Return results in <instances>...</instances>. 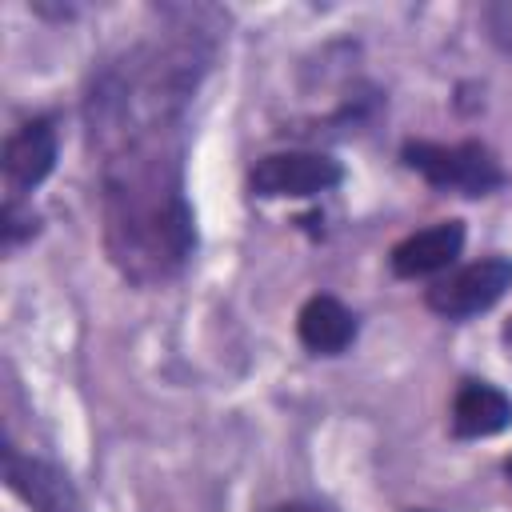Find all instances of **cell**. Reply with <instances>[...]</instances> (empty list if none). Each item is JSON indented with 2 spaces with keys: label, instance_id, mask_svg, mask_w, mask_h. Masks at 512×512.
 <instances>
[{
  "label": "cell",
  "instance_id": "cell-1",
  "mask_svg": "<svg viewBox=\"0 0 512 512\" xmlns=\"http://www.w3.org/2000/svg\"><path fill=\"white\" fill-rule=\"evenodd\" d=\"M208 64L200 36L136 44L108 60L84 96L88 148L100 168L104 244L112 264L156 284L192 256V208L184 200V108Z\"/></svg>",
  "mask_w": 512,
  "mask_h": 512
},
{
  "label": "cell",
  "instance_id": "cell-2",
  "mask_svg": "<svg viewBox=\"0 0 512 512\" xmlns=\"http://www.w3.org/2000/svg\"><path fill=\"white\" fill-rule=\"evenodd\" d=\"M404 164L412 172H420L432 188H444V192H460V196H488L492 188L504 184V172L496 164V156L476 144V140H464V144H428V140H408L404 144Z\"/></svg>",
  "mask_w": 512,
  "mask_h": 512
},
{
  "label": "cell",
  "instance_id": "cell-3",
  "mask_svg": "<svg viewBox=\"0 0 512 512\" xmlns=\"http://www.w3.org/2000/svg\"><path fill=\"white\" fill-rule=\"evenodd\" d=\"M508 288H512V260L508 256H484L476 264H464V268L440 276L428 288V308L436 316L464 320V316L488 312Z\"/></svg>",
  "mask_w": 512,
  "mask_h": 512
},
{
  "label": "cell",
  "instance_id": "cell-4",
  "mask_svg": "<svg viewBox=\"0 0 512 512\" xmlns=\"http://www.w3.org/2000/svg\"><path fill=\"white\" fill-rule=\"evenodd\" d=\"M340 164L324 152H268L252 164L248 184L268 200H308L340 184Z\"/></svg>",
  "mask_w": 512,
  "mask_h": 512
},
{
  "label": "cell",
  "instance_id": "cell-5",
  "mask_svg": "<svg viewBox=\"0 0 512 512\" xmlns=\"http://www.w3.org/2000/svg\"><path fill=\"white\" fill-rule=\"evenodd\" d=\"M0 460H4V484L32 512H80V492L56 464H48L40 456H24L12 440H4Z\"/></svg>",
  "mask_w": 512,
  "mask_h": 512
},
{
  "label": "cell",
  "instance_id": "cell-6",
  "mask_svg": "<svg viewBox=\"0 0 512 512\" xmlns=\"http://www.w3.org/2000/svg\"><path fill=\"white\" fill-rule=\"evenodd\" d=\"M460 248H464V224L460 220H440L432 228H420V232L404 236L392 248V272L404 276V280L444 272L460 256Z\"/></svg>",
  "mask_w": 512,
  "mask_h": 512
},
{
  "label": "cell",
  "instance_id": "cell-7",
  "mask_svg": "<svg viewBox=\"0 0 512 512\" xmlns=\"http://www.w3.org/2000/svg\"><path fill=\"white\" fill-rule=\"evenodd\" d=\"M56 168V128L52 120H28L4 140V176L16 192L36 188Z\"/></svg>",
  "mask_w": 512,
  "mask_h": 512
},
{
  "label": "cell",
  "instance_id": "cell-8",
  "mask_svg": "<svg viewBox=\"0 0 512 512\" xmlns=\"http://www.w3.org/2000/svg\"><path fill=\"white\" fill-rule=\"evenodd\" d=\"M512 424V400L484 380H464L456 400H452V432L464 440L496 436Z\"/></svg>",
  "mask_w": 512,
  "mask_h": 512
},
{
  "label": "cell",
  "instance_id": "cell-9",
  "mask_svg": "<svg viewBox=\"0 0 512 512\" xmlns=\"http://www.w3.org/2000/svg\"><path fill=\"white\" fill-rule=\"evenodd\" d=\"M300 344L316 356H340L356 340V316L336 300V296H312L304 300L296 316Z\"/></svg>",
  "mask_w": 512,
  "mask_h": 512
},
{
  "label": "cell",
  "instance_id": "cell-10",
  "mask_svg": "<svg viewBox=\"0 0 512 512\" xmlns=\"http://www.w3.org/2000/svg\"><path fill=\"white\" fill-rule=\"evenodd\" d=\"M32 232H36V220L32 216H20L16 200H8L4 204V244H16L20 236H32Z\"/></svg>",
  "mask_w": 512,
  "mask_h": 512
},
{
  "label": "cell",
  "instance_id": "cell-11",
  "mask_svg": "<svg viewBox=\"0 0 512 512\" xmlns=\"http://www.w3.org/2000/svg\"><path fill=\"white\" fill-rule=\"evenodd\" d=\"M488 24H492V36H496L500 44L512 48V4H496V8H488Z\"/></svg>",
  "mask_w": 512,
  "mask_h": 512
},
{
  "label": "cell",
  "instance_id": "cell-12",
  "mask_svg": "<svg viewBox=\"0 0 512 512\" xmlns=\"http://www.w3.org/2000/svg\"><path fill=\"white\" fill-rule=\"evenodd\" d=\"M272 512H328V508H316V504H280Z\"/></svg>",
  "mask_w": 512,
  "mask_h": 512
},
{
  "label": "cell",
  "instance_id": "cell-13",
  "mask_svg": "<svg viewBox=\"0 0 512 512\" xmlns=\"http://www.w3.org/2000/svg\"><path fill=\"white\" fill-rule=\"evenodd\" d=\"M504 340H512V320H508V328H504Z\"/></svg>",
  "mask_w": 512,
  "mask_h": 512
},
{
  "label": "cell",
  "instance_id": "cell-14",
  "mask_svg": "<svg viewBox=\"0 0 512 512\" xmlns=\"http://www.w3.org/2000/svg\"><path fill=\"white\" fill-rule=\"evenodd\" d=\"M504 468H508V476H512V456H508V464H504Z\"/></svg>",
  "mask_w": 512,
  "mask_h": 512
}]
</instances>
